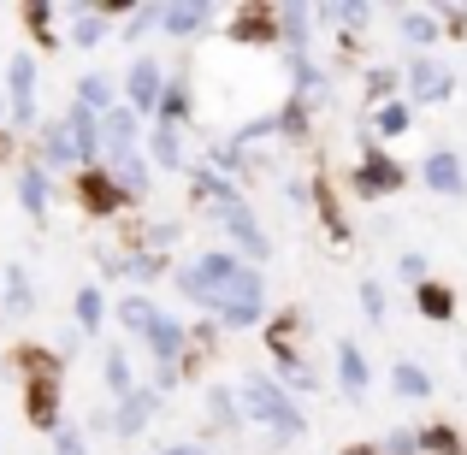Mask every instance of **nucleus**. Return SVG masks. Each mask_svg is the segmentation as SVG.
Listing matches in <instances>:
<instances>
[{"label":"nucleus","mask_w":467,"mask_h":455,"mask_svg":"<svg viewBox=\"0 0 467 455\" xmlns=\"http://www.w3.org/2000/svg\"><path fill=\"white\" fill-rule=\"evenodd\" d=\"M243 408H249V420H261L266 432H278V438H296L302 432L296 402H290L266 373H249V378H243Z\"/></svg>","instance_id":"obj_1"},{"label":"nucleus","mask_w":467,"mask_h":455,"mask_svg":"<svg viewBox=\"0 0 467 455\" xmlns=\"http://www.w3.org/2000/svg\"><path fill=\"white\" fill-rule=\"evenodd\" d=\"M219 319H225V326H254V319H261V273L237 266V278H231L225 296H219Z\"/></svg>","instance_id":"obj_2"},{"label":"nucleus","mask_w":467,"mask_h":455,"mask_svg":"<svg viewBox=\"0 0 467 455\" xmlns=\"http://www.w3.org/2000/svg\"><path fill=\"white\" fill-rule=\"evenodd\" d=\"M125 89H130V113H154V107L166 101V78H160L154 59H137V66H130Z\"/></svg>","instance_id":"obj_3"},{"label":"nucleus","mask_w":467,"mask_h":455,"mask_svg":"<svg viewBox=\"0 0 467 455\" xmlns=\"http://www.w3.org/2000/svg\"><path fill=\"white\" fill-rule=\"evenodd\" d=\"M6 95H12V119H18V125H30V95H36V59L30 54H12Z\"/></svg>","instance_id":"obj_4"},{"label":"nucleus","mask_w":467,"mask_h":455,"mask_svg":"<svg viewBox=\"0 0 467 455\" xmlns=\"http://www.w3.org/2000/svg\"><path fill=\"white\" fill-rule=\"evenodd\" d=\"M101 149L113 154V160L137 154V113H130V107H113V113L101 119Z\"/></svg>","instance_id":"obj_5"},{"label":"nucleus","mask_w":467,"mask_h":455,"mask_svg":"<svg viewBox=\"0 0 467 455\" xmlns=\"http://www.w3.org/2000/svg\"><path fill=\"white\" fill-rule=\"evenodd\" d=\"M397 183H402V166H390L385 154H367L361 171H355V190H361V195H390Z\"/></svg>","instance_id":"obj_6"},{"label":"nucleus","mask_w":467,"mask_h":455,"mask_svg":"<svg viewBox=\"0 0 467 455\" xmlns=\"http://www.w3.org/2000/svg\"><path fill=\"white\" fill-rule=\"evenodd\" d=\"M154 402H160V390H130V397L119 402V420H113V432H119V438H137L142 426H149Z\"/></svg>","instance_id":"obj_7"},{"label":"nucleus","mask_w":467,"mask_h":455,"mask_svg":"<svg viewBox=\"0 0 467 455\" xmlns=\"http://www.w3.org/2000/svg\"><path fill=\"white\" fill-rule=\"evenodd\" d=\"M409 89H414V101H444V95H450V71L438 66V59H414Z\"/></svg>","instance_id":"obj_8"},{"label":"nucleus","mask_w":467,"mask_h":455,"mask_svg":"<svg viewBox=\"0 0 467 455\" xmlns=\"http://www.w3.org/2000/svg\"><path fill=\"white\" fill-rule=\"evenodd\" d=\"M66 130H71V149H78V160H95V154H101V119H95V113L71 107V113H66Z\"/></svg>","instance_id":"obj_9"},{"label":"nucleus","mask_w":467,"mask_h":455,"mask_svg":"<svg viewBox=\"0 0 467 455\" xmlns=\"http://www.w3.org/2000/svg\"><path fill=\"white\" fill-rule=\"evenodd\" d=\"M426 183H432L438 195H456V190H462V160L450 154V149L426 154Z\"/></svg>","instance_id":"obj_10"},{"label":"nucleus","mask_w":467,"mask_h":455,"mask_svg":"<svg viewBox=\"0 0 467 455\" xmlns=\"http://www.w3.org/2000/svg\"><path fill=\"white\" fill-rule=\"evenodd\" d=\"M225 231H231V237H237L249 254H266V237H261V225H254V213H249L243 202H237V207H225Z\"/></svg>","instance_id":"obj_11"},{"label":"nucleus","mask_w":467,"mask_h":455,"mask_svg":"<svg viewBox=\"0 0 467 455\" xmlns=\"http://www.w3.org/2000/svg\"><path fill=\"white\" fill-rule=\"evenodd\" d=\"M149 349L160 355V367H171V361H178V349H183V326L160 314V319H154V331H149Z\"/></svg>","instance_id":"obj_12"},{"label":"nucleus","mask_w":467,"mask_h":455,"mask_svg":"<svg viewBox=\"0 0 467 455\" xmlns=\"http://www.w3.org/2000/svg\"><path fill=\"white\" fill-rule=\"evenodd\" d=\"M101 36H107V12H95V6L71 12V42L78 47H101Z\"/></svg>","instance_id":"obj_13"},{"label":"nucleus","mask_w":467,"mask_h":455,"mask_svg":"<svg viewBox=\"0 0 467 455\" xmlns=\"http://www.w3.org/2000/svg\"><path fill=\"white\" fill-rule=\"evenodd\" d=\"M160 24H166L171 36H195L202 24H213V6H166V18H160Z\"/></svg>","instance_id":"obj_14"},{"label":"nucleus","mask_w":467,"mask_h":455,"mask_svg":"<svg viewBox=\"0 0 467 455\" xmlns=\"http://www.w3.org/2000/svg\"><path fill=\"white\" fill-rule=\"evenodd\" d=\"M119 319H125V331H137V337H149V331H154V302L149 296H125V302H119Z\"/></svg>","instance_id":"obj_15"},{"label":"nucleus","mask_w":467,"mask_h":455,"mask_svg":"<svg viewBox=\"0 0 467 455\" xmlns=\"http://www.w3.org/2000/svg\"><path fill=\"white\" fill-rule=\"evenodd\" d=\"M78 107H83V113H113V83H107V78H83L78 83Z\"/></svg>","instance_id":"obj_16"},{"label":"nucleus","mask_w":467,"mask_h":455,"mask_svg":"<svg viewBox=\"0 0 467 455\" xmlns=\"http://www.w3.org/2000/svg\"><path fill=\"white\" fill-rule=\"evenodd\" d=\"M0 302H6V314H30V273H24V266H12L6 273V290H0Z\"/></svg>","instance_id":"obj_17"},{"label":"nucleus","mask_w":467,"mask_h":455,"mask_svg":"<svg viewBox=\"0 0 467 455\" xmlns=\"http://www.w3.org/2000/svg\"><path fill=\"white\" fill-rule=\"evenodd\" d=\"M337 367H343V385H349V397H361L367 390V361L355 343H337Z\"/></svg>","instance_id":"obj_18"},{"label":"nucleus","mask_w":467,"mask_h":455,"mask_svg":"<svg viewBox=\"0 0 467 455\" xmlns=\"http://www.w3.org/2000/svg\"><path fill=\"white\" fill-rule=\"evenodd\" d=\"M101 373H107V390H113V397H119V402H125V397H130V390H137V385H130V361H125V349H107V361H101Z\"/></svg>","instance_id":"obj_19"},{"label":"nucleus","mask_w":467,"mask_h":455,"mask_svg":"<svg viewBox=\"0 0 467 455\" xmlns=\"http://www.w3.org/2000/svg\"><path fill=\"white\" fill-rule=\"evenodd\" d=\"M42 154L54 160V166H71V160H78V149H71V130H66V119L42 130Z\"/></svg>","instance_id":"obj_20"},{"label":"nucleus","mask_w":467,"mask_h":455,"mask_svg":"<svg viewBox=\"0 0 467 455\" xmlns=\"http://www.w3.org/2000/svg\"><path fill=\"white\" fill-rule=\"evenodd\" d=\"M18 202L24 207H30V213H47V171H24V178H18Z\"/></svg>","instance_id":"obj_21"},{"label":"nucleus","mask_w":467,"mask_h":455,"mask_svg":"<svg viewBox=\"0 0 467 455\" xmlns=\"http://www.w3.org/2000/svg\"><path fill=\"white\" fill-rule=\"evenodd\" d=\"M113 171H119V190H125V195H142V190H149V166H142V160L137 154H130V160H113Z\"/></svg>","instance_id":"obj_22"},{"label":"nucleus","mask_w":467,"mask_h":455,"mask_svg":"<svg viewBox=\"0 0 467 455\" xmlns=\"http://www.w3.org/2000/svg\"><path fill=\"white\" fill-rule=\"evenodd\" d=\"M149 149H154V160L160 166H178L183 160V142H178V125H160L154 137H149Z\"/></svg>","instance_id":"obj_23"},{"label":"nucleus","mask_w":467,"mask_h":455,"mask_svg":"<svg viewBox=\"0 0 467 455\" xmlns=\"http://www.w3.org/2000/svg\"><path fill=\"white\" fill-rule=\"evenodd\" d=\"M390 385H397V397H426V390H432V378H426V373H420V367H414V361H402Z\"/></svg>","instance_id":"obj_24"},{"label":"nucleus","mask_w":467,"mask_h":455,"mask_svg":"<svg viewBox=\"0 0 467 455\" xmlns=\"http://www.w3.org/2000/svg\"><path fill=\"white\" fill-rule=\"evenodd\" d=\"M414 302H420V314H432V319H450V296L438 284H420L414 290Z\"/></svg>","instance_id":"obj_25"},{"label":"nucleus","mask_w":467,"mask_h":455,"mask_svg":"<svg viewBox=\"0 0 467 455\" xmlns=\"http://www.w3.org/2000/svg\"><path fill=\"white\" fill-rule=\"evenodd\" d=\"M101 314H107V307H101V290H78V319H83V331L101 326Z\"/></svg>","instance_id":"obj_26"},{"label":"nucleus","mask_w":467,"mask_h":455,"mask_svg":"<svg viewBox=\"0 0 467 455\" xmlns=\"http://www.w3.org/2000/svg\"><path fill=\"white\" fill-rule=\"evenodd\" d=\"M207 408L219 414V426H237V397L231 390H207Z\"/></svg>","instance_id":"obj_27"},{"label":"nucleus","mask_w":467,"mask_h":455,"mask_svg":"<svg viewBox=\"0 0 467 455\" xmlns=\"http://www.w3.org/2000/svg\"><path fill=\"white\" fill-rule=\"evenodd\" d=\"M160 18H166V12H160V6H137V12H130V24H125V36H130V42H137V36H142V30H154Z\"/></svg>","instance_id":"obj_28"},{"label":"nucleus","mask_w":467,"mask_h":455,"mask_svg":"<svg viewBox=\"0 0 467 455\" xmlns=\"http://www.w3.org/2000/svg\"><path fill=\"white\" fill-rule=\"evenodd\" d=\"M402 36L409 42H432V18L426 12H402Z\"/></svg>","instance_id":"obj_29"},{"label":"nucleus","mask_w":467,"mask_h":455,"mask_svg":"<svg viewBox=\"0 0 467 455\" xmlns=\"http://www.w3.org/2000/svg\"><path fill=\"white\" fill-rule=\"evenodd\" d=\"M361 307H367V319H385V290H379V284H361Z\"/></svg>","instance_id":"obj_30"},{"label":"nucleus","mask_w":467,"mask_h":455,"mask_svg":"<svg viewBox=\"0 0 467 455\" xmlns=\"http://www.w3.org/2000/svg\"><path fill=\"white\" fill-rule=\"evenodd\" d=\"M402 125H409V107H385V113H379V130H385V137H397Z\"/></svg>","instance_id":"obj_31"},{"label":"nucleus","mask_w":467,"mask_h":455,"mask_svg":"<svg viewBox=\"0 0 467 455\" xmlns=\"http://www.w3.org/2000/svg\"><path fill=\"white\" fill-rule=\"evenodd\" d=\"M54 450H59V455H83V432H71V426H59V432H54Z\"/></svg>","instance_id":"obj_32"},{"label":"nucleus","mask_w":467,"mask_h":455,"mask_svg":"<svg viewBox=\"0 0 467 455\" xmlns=\"http://www.w3.org/2000/svg\"><path fill=\"white\" fill-rule=\"evenodd\" d=\"M402 278H409V284H414V290H420V284H426V261H420V254H402Z\"/></svg>","instance_id":"obj_33"},{"label":"nucleus","mask_w":467,"mask_h":455,"mask_svg":"<svg viewBox=\"0 0 467 455\" xmlns=\"http://www.w3.org/2000/svg\"><path fill=\"white\" fill-rule=\"evenodd\" d=\"M390 83H397V78H390V71H373V89H367V95H373V101H379V95H390Z\"/></svg>","instance_id":"obj_34"},{"label":"nucleus","mask_w":467,"mask_h":455,"mask_svg":"<svg viewBox=\"0 0 467 455\" xmlns=\"http://www.w3.org/2000/svg\"><path fill=\"white\" fill-rule=\"evenodd\" d=\"M160 455H207V450H202V444H166Z\"/></svg>","instance_id":"obj_35"},{"label":"nucleus","mask_w":467,"mask_h":455,"mask_svg":"<svg viewBox=\"0 0 467 455\" xmlns=\"http://www.w3.org/2000/svg\"><path fill=\"white\" fill-rule=\"evenodd\" d=\"M361 455H367V450H361Z\"/></svg>","instance_id":"obj_36"}]
</instances>
